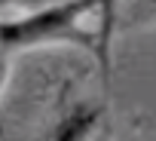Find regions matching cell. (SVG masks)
Instances as JSON below:
<instances>
[{
	"label": "cell",
	"instance_id": "obj_5",
	"mask_svg": "<svg viewBox=\"0 0 156 141\" xmlns=\"http://www.w3.org/2000/svg\"><path fill=\"white\" fill-rule=\"evenodd\" d=\"M49 3H61V0H19V9H40Z\"/></svg>",
	"mask_w": 156,
	"mask_h": 141
},
{
	"label": "cell",
	"instance_id": "obj_2",
	"mask_svg": "<svg viewBox=\"0 0 156 141\" xmlns=\"http://www.w3.org/2000/svg\"><path fill=\"white\" fill-rule=\"evenodd\" d=\"M104 129V104L101 101H76L52 129L49 141H95Z\"/></svg>",
	"mask_w": 156,
	"mask_h": 141
},
{
	"label": "cell",
	"instance_id": "obj_3",
	"mask_svg": "<svg viewBox=\"0 0 156 141\" xmlns=\"http://www.w3.org/2000/svg\"><path fill=\"white\" fill-rule=\"evenodd\" d=\"M119 28V0H95V40H98V70L101 80L110 83L113 74V37Z\"/></svg>",
	"mask_w": 156,
	"mask_h": 141
},
{
	"label": "cell",
	"instance_id": "obj_4",
	"mask_svg": "<svg viewBox=\"0 0 156 141\" xmlns=\"http://www.w3.org/2000/svg\"><path fill=\"white\" fill-rule=\"evenodd\" d=\"M9 74H12V58H3L0 55V98H3V89L9 83Z\"/></svg>",
	"mask_w": 156,
	"mask_h": 141
},
{
	"label": "cell",
	"instance_id": "obj_6",
	"mask_svg": "<svg viewBox=\"0 0 156 141\" xmlns=\"http://www.w3.org/2000/svg\"><path fill=\"white\" fill-rule=\"evenodd\" d=\"M141 6H144V13L156 22V0H141Z\"/></svg>",
	"mask_w": 156,
	"mask_h": 141
},
{
	"label": "cell",
	"instance_id": "obj_8",
	"mask_svg": "<svg viewBox=\"0 0 156 141\" xmlns=\"http://www.w3.org/2000/svg\"><path fill=\"white\" fill-rule=\"evenodd\" d=\"M95 141H107V129H101V132L95 135Z\"/></svg>",
	"mask_w": 156,
	"mask_h": 141
},
{
	"label": "cell",
	"instance_id": "obj_1",
	"mask_svg": "<svg viewBox=\"0 0 156 141\" xmlns=\"http://www.w3.org/2000/svg\"><path fill=\"white\" fill-rule=\"evenodd\" d=\"M89 13H95V0H61L40 9H25L16 19H0V55L16 58L19 52L43 46H83L95 55V31L83 28Z\"/></svg>",
	"mask_w": 156,
	"mask_h": 141
},
{
	"label": "cell",
	"instance_id": "obj_7",
	"mask_svg": "<svg viewBox=\"0 0 156 141\" xmlns=\"http://www.w3.org/2000/svg\"><path fill=\"white\" fill-rule=\"evenodd\" d=\"M0 9H19V0H0Z\"/></svg>",
	"mask_w": 156,
	"mask_h": 141
}]
</instances>
